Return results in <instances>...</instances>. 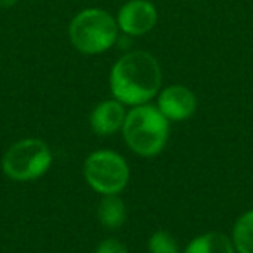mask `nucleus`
Listing matches in <instances>:
<instances>
[{
  "label": "nucleus",
  "instance_id": "f257e3e1",
  "mask_svg": "<svg viewBox=\"0 0 253 253\" xmlns=\"http://www.w3.org/2000/svg\"><path fill=\"white\" fill-rule=\"evenodd\" d=\"M163 71L158 59L146 50L123 54L109 71V90L122 104H148L162 90Z\"/></svg>",
  "mask_w": 253,
  "mask_h": 253
},
{
  "label": "nucleus",
  "instance_id": "f03ea898",
  "mask_svg": "<svg viewBox=\"0 0 253 253\" xmlns=\"http://www.w3.org/2000/svg\"><path fill=\"white\" fill-rule=\"evenodd\" d=\"M122 135L132 153L142 158H155L169 142L170 122L155 104L134 106L126 111Z\"/></svg>",
  "mask_w": 253,
  "mask_h": 253
},
{
  "label": "nucleus",
  "instance_id": "7ed1b4c3",
  "mask_svg": "<svg viewBox=\"0 0 253 253\" xmlns=\"http://www.w3.org/2000/svg\"><path fill=\"white\" fill-rule=\"evenodd\" d=\"M118 23L106 9L87 7L75 14L68 26V37L75 49L85 56L109 50L118 40Z\"/></svg>",
  "mask_w": 253,
  "mask_h": 253
},
{
  "label": "nucleus",
  "instance_id": "20e7f679",
  "mask_svg": "<svg viewBox=\"0 0 253 253\" xmlns=\"http://www.w3.org/2000/svg\"><path fill=\"white\" fill-rule=\"evenodd\" d=\"M52 151L42 139L25 137L9 146L2 156V172L14 182H30L43 177L52 167Z\"/></svg>",
  "mask_w": 253,
  "mask_h": 253
},
{
  "label": "nucleus",
  "instance_id": "39448f33",
  "mask_svg": "<svg viewBox=\"0 0 253 253\" xmlns=\"http://www.w3.org/2000/svg\"><path fill=\"white\" fill-rule=\"evenodd\" d=\"M84 179L88 187L101 196L120 194L130 182V167L120 153L97 149L85 158Z\"/></svg>",
  "mask_w": 253,
  "mask_h": 253
},
{
  "label": "nucleus",
  "instance_id": "423d86ee",
  "mask_svg": "<svg viewBox=\"0 0 253 253\" xmlns=\"http://www.w3.org/2000/svg\"><path fill=\"white\" fill-rule=\"evenodd\" d=\"M116 23L122 33L128 37H142L155 30L158 23V9L149 0H128L120 7Z\"/></svg>",
  "mask_w": 253,
  "mask_h": 253
},
{
  "label": "nucleus",
  "instance_id": "0eeeda50",
  "mask_svg": "<svg viewBox=\"0 0 253 253\" xmlns=\"http://www.w3.org/2000/svg\"><path fill=\"white\" fill-rule=\"evenodd\" d=\"M156 108L162 115L172 122H186L196 113L198 97L189 87L173 84L162 88L156 95Z\"/></svg>",
  "mask_w": 253,
  "mask_h": 253
},
{
  "label": "nucleus",
  "instance_id": "6e6552de",
  "mask_svg": "<svg viewBox=\"0 0 253 253\" xmlns=\"http://www.w3.org/2000/svg\"><path fill=\"white\" fill-rule=\"evenodd\" d=\"M126 118V106L116 101L115 97L104 99L94 106L88 116V123L95 135L109 137L122 132V126Z\"/></svg>",
  "mask_w": 253,
  "mask_h": 253
},
{
  "label": "nucleus",
  "instance_id": "1a4fd4ad",
  "mask_svg": "<svg viewBox=\"0 0 253 253\" xmlns=\"http://www.w3.org/2000/svg\"><path fill=\"white\" fill-rule=\"evenodd\" d=\"M182 253H236V250L231 236L218 231H210L191 239Z\"/></svg>",
  "mask_w": 253,
  "mask_h": 253
},
{
  "label": "nucleus",
  "instance_id": "9d476101",
  "mask_svg": "<svg viewBox=\"0 0 253 253\" xmlns=\"http://www.w3.org/2000/svg\"><path fill=\"white\" fill-rule=\"evenodd\" d=\"M126 215H128V210L120 194L101 196L97 205V220L106 229H111V231L120 229L126 222Z\"/></svg>",
  "mask_w": 253,
  "mask_h": 253
},
{
  "label": "nucleus",
  "instance_id": "9b49d317",
  "mask_svg": "<svg viewBox=\"0 0 253 253\" xmlns=\"http://www.w3.org/2000/svg\"><path fill=\"white\" fill-rule=\"evenodd\" d=\"M231 241L236 253H253V208L236 218L232 225Z\"/></svg>",
  "mask_w": 253,
  "mask_h": 253
},
{
  "label": "nucleus",
  "instance_id": "f8f14e48",
  "mask_svg": "<svg viewBox=\"0 0 253 253\" xmlns=\"http://www.w3.org/2000/svg\"><path fill=\"white\" fill-rule=\"evenodd\" d=\"M149 253H182L175 236L169 231H155L148 239Z\"/></svg>",
  "mask_w": 253,
  "mask_h": 253
},
{
  "label": "nucleus",
  "instance_id": "ddd939ff",
  "mask_svg": "<svg viewBox=\"0 0 253 253\" xmlns=\"http://www.w3.org/2000/svg\"><path fill=\"white\" fill-rule=\"evenodd\" d=\"M94 253H128L126 246L116 238H106L95 246Z\"/></svg>",
  "mask_w": 253,
  "mask_h": 253
},
{
  "label": "nucleus",
  "instance_id": "4468645a",
  "mask_svg": "<svg viewBox=\"0 0 253 253\" xmlns=\"http://www.w3.org/2000/svg\"><path fill=\"white\" fill-rule=\"evenodd\" d=\"M18 0H0V9H9L12 5H16Z\"/></svg>",
  "mask_w": 253,
  "mask_h": 253
}]
</instances>
